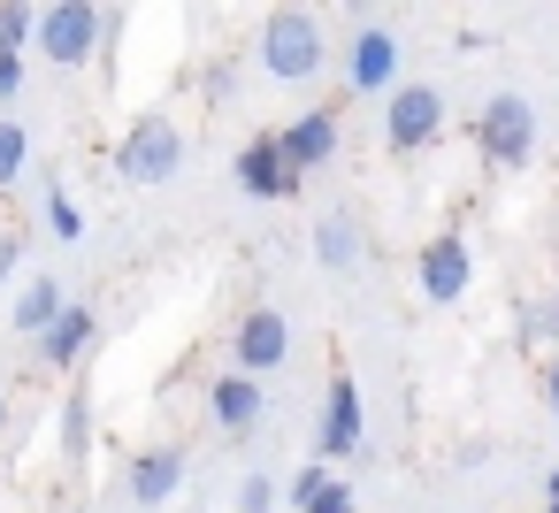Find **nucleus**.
<instances>
[{
	"label": "nucleus",
	"instance_id": "nucleus-1",
	"mask_svg": "<svg viewBox=\"0 0 559 513\" xmlns=\"http://www.w3.org/2000/svg\"><path fill=\"white\" fill-rule=\"evenodd\" d=\"M322 62H330L322 16H307V9H269V16H261V32H253V70H261V77L307 85V77H322Z\"/></svg>",
	"mask_w": 559,
	"mask_h": 513
},
{
	"label": "nucleus",
	"instance_id": "nucleus-2",
	"mask_svg": "<svg viewBox=\"0 0 559 513\" xmlns=\"http://www.w3.org/2000/svg\"><path fill=\"white\" fill-rule=\"evenodd\" d=\"M177 169H185V131H177V116H162V108L131 116L123 139H116V177L139 184V192H154V184H177Z\"/></svg>",
	"mask_w": 559,
	"mask_h": 513
},
{
	"label": "nucleus",
	"instance_id": "nucleus-3",
	"mask_svg": "<svg viewBox=\"0 0 559 513\" xmlns=\"http://www.w3.org/2000/svg\"><path fill=\"white\" fill-rule=\"evenodd\" d=\"M475 154H483V169H528L536 162V108L521 100V93H490L483 100V116H475Z\"/></svg>",
	"mask_w": 559,
	"mask_h": 513
},
{
	"label": "nucleus",
	"instance_id": "nucleus-4",
	"mask_svg": "<svg viewBox=\"0 0 559 513\" xmlns=\"http://www.w3.org/2000/svg\"><path fill=\"white\" fill-rule=\"evenodd\" d=\"M55 70H78L108 47V9H93V0H55V9H39V39H32Z\"/></svg>",
	"mask_w": 559,
	"mask_h": 513
},
{
	"label": "nucleus",
	"instance_id": "nucleus-5",
	"mask_svg": "<svg viewBox=\"0 0 559 513\" xmlns=\"http://www.w3.org/2000/svg\"><path fill=\"white\" fill-rule=\"evenodd\" d=\"M337 139H345V100H322V108H307V116H292V123L276 131V154H284V169L307 184V169L337 162Z\"/></svg>",
	"mask_w": 559,
	"mask_h": 513
},
{
	"label": "nucleus",
	"instance_id": "nucleus-6",
	"mask_svg": "<svg viewBox=\"0 0 559 513\" xmlns=\"http://www.w3.org/2000/svg\"><path fill=\"white\" fill-rule=\"evenodd\" d=\"M437 131H444V93H437V85H399V93H383V146H391V154H421Z\"/></svg>",
	"mask_w": 559,
	"mask_h": 513
},
{
	"label": "nucleus",
	"instance_id": "nucleus-7",
	"mask_svg": "<svg viewBox=\"0 0 559 513\" xmlns=\"http://www.w3.org/2000/svg\"><path fill=\"white\" fill-rule=\"evenodd\" d=\"M292 360V322L276 314V307H253V314H238V330H230V375H276Z\"/></svg>",
	"mask_w": 559,
	"mask_h": 513
},
{
	"label": "nucleus",
	"instance_id": "nucleus-8",
	"mask_svg": "<svg viewBox=\"0 0 559 513\" xmlns=\"http://www.w3.org/2000/svg\"><path fill=\"white\" fill-rule=\"evenodd\" d=\"M414 284H421L429 307H460L467 284H475V253H467V238H460V230H437V238L421 246V261H414Z\"/></svg>",
	"mask_w": 559,
	"mask_h": 513
},
{
	"label": "nucleus",
	"instance_id": "nucleus-9",
	"mask_svg": "<svg viewBox=\"0 0 559 513\" xmlns=\"http://www.w3.org/2000/svg\"><path fill=\"white\" fill-rule=\"evenodd\" d=\"M185 475H192V452H185V444H146V452H131V467H123V498H131L139 513H154V505H169V498L185 490Z\"/></svg>",
	"mask_w": 559,
	"mask_h": 513
},
{
	"label": "nucleus",
	"instance_id": "nucleus-10",
	"mask_svg": "<svg viewBox=\"0 0 559 513\" xmlns=\"http://www.w3.org/2000/svg\"><path fill=\"white\" fill-rule=\"evenodd\" d=\"M360 437H368V421H360V383L337 368L330 383H322V421H314V460H345V452H360Z\"/></svg>",
	"mask_w": 559,
	"mask_h": 513
},
{
	"label": "nucleus",
	"instance_id": "nucleus-11",
	"mask_svg": "<svg viewBox=\"0 0 559 513\" xmlns=\"http://www.w3.org/2000/svg\"><path fill=\"white\" fill-rule=\"evenodd\" d=\"M345 85H353L360 100H376V93H399V32H391V24H368V32H353Z\"/></svg>",
	"mask_w": 559,
	"mask_h": 513
},
{
	"label": "nucleus",
	"instance_id": "nucleus-12",
	"mask_svg": "<svg viewBox=\"0 0 559 513\" xmlns=\"http://www.w3.org/2000/svg\"><path fill=\"white\" fill-rule=\"evenodd\" d=\"M230 177H238V192H246V200H292V192H299V177H292V169H284V154H276V131L246 139V146H238V162H230Z\"/></svg>",
	"mask_w": 559,
	"mask_h": 513
},
{
	"label": "nucleus",
	"instance_id": "nucleus-13",
	"mask_svg": "<svg viewBox=\"0 0 559 513\" xmlns=\"http://www.w3.org/2000/svg\"><path fill=\"white\" fill-rule=\"evenodd\" d=\"M93 337H100V314L85 307V299H70L62 314H55V330L39 337V368H55V375H70L85 353H93Z\"/></svg>",
	"mask_w": 559,
	"mask_h": 513
},
{
	"label": "nucleus",
	"instance_id": "nucleus-14",
	"mask_svg": "<svg viewBox=\"0 0 559 513\" xmlns=\"http://www.w3.org/2000/svg\"><path fill=\"white\" fill-rule=\"evenodd\" d=\"M207 414H215L223 437H246V429L269 414V398H261L253 375H215V383H207Z\"/></svg>",
	"mask_w": 559,
	"mask_h": 513
},
{
	"label": "nucleus",
	"instance_id": "nucleus-15",
	"mask_svg": "<svg viewBox=\"0 0 559 513\" xmlns=\"http://www.w3.org/2000/svg\"><path fill=\"white\" fill-rule=\"evenodd\" d=\"M62 307H70L62 276H24V284H16V307H9V322H16V337H47Z\"/></svg>",
	"mask_w": 559,
	"mask_h": 513
},
{
	"label": "nucleus",
	"instance_id": "nucleus-16",
	"mask_svg": "<svg viewBox=\"0 0 559 513\" xmlns=\"http://www.w3.org/2000/svg\"><path fill=\"white\" fill-rule=\"evenodd\" d=\"M55 444H62V467H70V475H85V460H93V398H85V383H78V391L62 398Z\"/></svg>",
	"mask_w": 559,
	"mask_h": 513
},
{
	"label": "nucleus",
	"instance_id": "nucleus-17",
	"mask_svg": "<svg viewBox=\"0 0 559 513\" xmlns=\"http://www.w3.org/2000/svg\"><path fill=\"white\" fill-rule=\"evenodd\" d=\"M314 261L322 269H353L360 261V223L353 215H322L314 223Z\"/></svg>",
	"mask_w": 559,
	"mask_h": 513
},
{
	"label": "nucleus",
	"instance_id": "nucleus-18",
	"mask_svg": "<svg viewBox=\"0 0 559 513\" xmlns=\"http://www.w3.org/2000/svg\"><path fill=\"white\" fill-rule=\"evenodd\" d=\"M32 177V131L16 116H0V192H16Z\"/></svg>",
	"mask_w": 559,
	"mask_h": 513
},
{
	"label": "nucleus",
	"instance_id": "nucleus-19",
	"mask_svg": "<svg viewBox=\"0 0 559 513\" xmlns=\"http://www.w3.org/2000/svg\"><path fill=\"white\" fill-rule=\"evenodd\" d=\"M47 230H55L62 246H78V238H85V207H78V192H70V184H47Z\"/></svg>",
	"mask_w": 559,
	"mask_h": 513
},
{
	"label": "nucleus",
	"instance_id": "nucleus-20",
	"mask_svg": "<svg viewBox=\"0 0 559 513\" xmlns=\"http://www.w3.org/2000/svg\"><path fill=\"white\" fill-rule=\"evenodd\" d=\"M513 330H521V345H559V299H528L513 314Z\"/></svg>",
	"mask_w": 559,
	"mask_h": 513
},
{
	"label": "nucleus",
	"instance_id": "nucleus-21",
	"mask_svg": "<svg viewBox=\"0 0 559 513\" xmlns=\"http://www.w3.org/2000/svg\"><path fill=\"white\" fill-rule=\"evenodd\" d=\"M39 39V9H24V0H9V9H0V55H24Z\"/></svg>",
	"mask_w": 559,
	"mask_h": 513
},
{
	"label": "nucleus",
	"instance_id": "nucleus-22",
	"mask_svg": "<svg viewBox=\"0 0 559 513\" xmlns=\"http://www.w3.org/2000/svg\"><path fill=\"white\" fill-rule=\"evenodd\" d=\"M238 85H246V62H207V77H200V93H207V108H238Z\"/></svg>",
	"mask_w": 559,
	"mask_h": 513
},
{
	"label": "nucleus",
	"instance_id": "nucleus-23",
	"mask_svg": "<svg viewBox=\"0 0 559 513\" xmlns=\"http://www.w3.org/2000/svg\"><path fill=\"white\" fill-rule=\"evenodd\" d=\"M284 505V490H276V475L269 467H253L246 482H238V513H276Z\"/></svg>",
	"mask_w": 559,
	"mask_h": 513
},
{
	"label": "nucleus",
	"instance_id": "nucleus-24",
	"mask_svg": "<svg viewBox=\"0 0 559 513\" xmlns=\"http://www.w3.org/2000/svg\"><path fill=\"white\" fill-rule=\"evenodd\" d=\"M24 253H32V230H24V223H9V230H0V284L24 269Z\"/></svg>",
	"mask_w": 559,
	"mask_h": 513
},
{
	"label": "nucleus",
	"instance_id": "nucleus-25",
	"mask_svg": "<svg viewBox=\"0 0 559 513\" xmlns=\"http://www.w3.org/2000/svg\"><path fill=\"white\" fill-rule=\"evenodd\" d=\"M0 100H24V55H0Z\"/></svg>",
	"mask_w": 559,
	"mask_h": 513
},
{
	"label": "nucleus",
	"instance_id": "nucleus-26",
	"mask_svg": "<svg viewBox=\"0 0 559 513\" xmlns=\"http://www.w3.org/2000/svg\"><path fill=\"white\" fill-rule=\"evenodd\" d=\"M544 414L559 421V360H544Z\"/></svg>",
	"mask_w": 559,
	"mask_h": 513
},
{
	"label": "nucleus",
	"instance_id": "nucleus-27",
	"mask_svg": "<svg viewBox=\"0 0 559 513\" xmlns=\"http://www.w3.org/2000/svg\"><path fill=\"white\" fill-rule=\"evenodd\" d=\"M544 513H559V467L544 475Z\"/></svg>",
	"mask_w": 559,
	"mask_h": 513
},
{
	"label": "nucleus",
	"instance_id": "nucleus-28",
	"mask_svg": "<svg viewBox=\"0 0 559 513\" xmlns=\"http://www.w3.org/2000/svg\"><path fill=\"white\" fill-rule=\"evenodd\" d=\"M0 421H9V398H0Z\"/></svg>",
	"mask_w": 559,
	"mask_h": 513
},
{
	"label": "nucleus",
	"instance_id": "nucleus-29",
	"mask_svg": "<svg viewBox=\"0 0 559 513\" xmlns=\"http://www.w3.org/2000/svg\"><path fill=\"white\" fill-rule=\"evenodd\" d=\"M551 215H559V207H551ZM551 230H559V223H551Z\"/></svg>",
	"mask_w": 559,
	"mask_h": 513
}]
</instances>
